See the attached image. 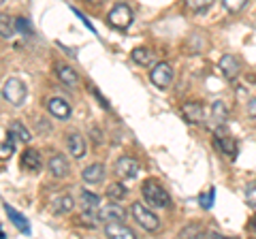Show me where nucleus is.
<instances>
[{
  "label": "nucleus",
  "instance_id": "nucleus-1",
  "mask_svg": "<svg viewBox=\"0 0 256 239\" xmlns=\"http://www.w3.org/2000/svg\"><path fill=\"white\" fill-rule=\"evenodd\" d=\"M141 194H143V198H146V203H148L150 207H156V210H169V207L173 205L169 192H166V190L160 186L156 180L143 182Z\"/></svg>",
  "mask_w": 256,
  "mask_h": 239
},
{
  "label": "nucleus",
  "instance_id": "nucleus-2",
  "mask_svg": "<svg viewBox=\"0 0 256 239\" xmlns=\"http://www.w3.org/2000/svg\"><path fill=\"white\" fill-rule=\"evenodd\" d=\"M2 98L9 102L11 107H22L28 98V88L18 77H9L2 84Z\"/></svg>",
  "mask_w": 256,
  "mask_h": 239
},
{
  "label": "nucleus",
  "instance_id": "nucleus-3",
  "mask_svg": "<svg viewBox=\"0 0 256 239\" xmlns=\"http://www.w3.org/2000/svg\"><path fill=\"white\" fill-rule=\"evenodd\" d=\"M130 214H132L134 222H137L141 228L150 230V233H154V230L160 228V220H158L156 214L152 212V207H150L148 203H141V201L132 203V205H130Z\"/></svg>",
  "mask_w": 256,
  "mask_h": 239
},
{
  "label": "nucleus",
  "instance_id": "nucleus-4",
  "mask_svg": "<svg viewBox=\"0 0 256 239\" xmlns=\"http://www.w3.org/2000/svg\"><path fill=\"white\" fill-rule=\"evenodd\" d=\"M132 22H134V13H132L130 6L124 4V2L116 4L107 15V24L116 30H128Z\"/></svg>",
  "mask_w": 256,
  "mask_h": 239
},
{
  "label": "nucleus",
  "instance_id": "nucleus-5",
  "mask_svg": "<svg viewBox=\"0 0 256 239\" xmlns=\"http://www.w3.org/2000/svg\"><path fill=\"white\" fill-rule=\"evenodd\" d=\"M150 82L156 88H160V90L169 88V84L173 82V68L169 62H158V64L150 70Z\"/></svg>",
  "mask_w": 256,
  "mask_h": 239
},
{
  "label": "nucleus",
  "instance_id": "nucleus-6",
  "mask_svg": "<svg viewBox=\"0 0 256 239\" xmlns=\"http://www.w3.org/2000/svg\"><path fill=\"white\" fill-rule=\"evenodd\" d=\"M79 207L84 212V218H98L100 196L90 192V190H82V194H79Z\"/></svg>",
  "mask_w": 256,
  "mask_h": 239
},
{
  "label": "nucleus",
  "instance_id": "nucleus-7",
  "mask_svg": "<svg viewBox=\"0 0 256 239\" xmlns=\"http://www.w3.org/2000/svg\"><path fill=\"white\" fill-rule=\"evenodd\" d=\"M139 169H141V164L137 162V158H132V156H122V158H118V162H116V173L122 180H134L139 175Z\"/></svg>",
  "mask_w": 256,
  "mask_h": 239
},
{
  "label": "nucleus",
  "instance_id": "nucleus-8",
  "mask_svg": "<svg viewBox=\"0 0 256 239\" xmlns=\"http://www.w3.org/2000/svg\"><path fill=\"white\" fill-rule=\"evenodd\" d=\"M218 66L222 70V75L228 79V82H235V79L239 77V73H242V64H239V58L237 56H230V54H224Z\"/></svg>",
  "mask_w": 256,
  "mask_h": 239
},
{
  "label": "nucleus",
  "instance_id": "nucleus-9",
  "mask_svg": "<svg viewBox=\"0 0 256 239\" xmlns=\"http://www.w3.org/2000/svg\"><path fill=\"white\" fill-rule=\"evenodd\" d=\"M214 146L218 148L220 152H224L226 156H230V158L237 156V141L230 137V134L224 132L222 128L216 130V134H214Z\"/></svg>",
  "mask_w": 256,
  "mask_h": 239
},
{
  "label": "nucleus",
  "instance_id": "nucleus-10",
  "mask_svg": "<svg viewBox=\"0 0 256 239\" xmlns=\"http://www.w3.org/2000/svg\"><path fill=\"white\" fill-rule=\"evenodd\" d=\"M47 109H50V114L54 118L62 120V122H66V120H70V116H73V109H70V105L64 98L60 96H54L47 100Z\"/></svg>",
  "mask_w": 256,
  "mask_h": 239
},
{
  "label": "nucleus",
  "instance_id": "nucleus-11",
  "mask_svg": "<svg viewBox=\"0 0 256 239\" xmlns=\"http://www.w3.org/2000/svg\"><path fill=\"white\" fill-rule=\"evenodd\" d=\"M105 175H107V169H105V164H100V162L88 164L82 171V178H84L86 184H102V182H105Z\"/></svg>",
  "mask_w": 256,
  "mask_h": 239
},
{
  "label": "nucleus",
  "instance_id": "nucleus-12",
  "mask_svg": "<svg viewBox=\"0 0 256 239\" xmlns=\"http://www.w3.org/2000/svg\"><path fill=\"white\" fill-rule=\"evenodd\" d=\"M124 216H126V212L118 203L100 205V210H98V220H102L105 224H107V222H122Z\"/></svg>",
  "mask_w": 256,
  "mask_h": 239
},
{
  "label": "nucleus",
  "instance_id": "nucleus-13",
  "mask_svg": "<svg viewBox=\"0 0 256 239\" xmlns=\"http://www.w3.org/2000/svg\"><path fill=\"white\" fill-rule=\"evenodd\" d=\"M47 166H50V173L54 175V178H58V180L66 178L68 171H70L68 160H66V158H64L62 154H54V156L50 158V162H47Z\"/></svg>",
  "mask_w": 256,
  "mask_h": 239
},
{
  "label": "nucleus",
  "instance_id": "nucleus-14",
  "mask_svg": "<svg viewBox=\"0 0 256 239\" xmlns=\"http://www.w3.org/2000/svg\"><path fill=\"white\" fill-rule=\"evenodd\" d=\"M182 116L186 118V122L198 124L203 120V107L196 100H186V102H182Z\"/></svg>",
  "mask_w": 256,
  "mask_h": 239
},
{
  "label": "nucleus",
  "instance_id": "nucleus-15",
  "mask_svg": "<svg viewBox=\"0 0 256 239\" xmlns=\"http://www.w3.org/2000/svg\"><path fill=\"white\" fill-rule=\"evenodd\" d=\"M105 233L107 237H116V239H134V230L130 226L122 224V222H107L105 224Z\"/></svg>",
  "mask_w": 256,
  "mask_h": 239
},
{
  "label": "nucleus",
  "instance_id": "nucleus-16",
  "mask_svg": "<svg viewBox=\"0 0 256 239\" xmlns=\"http://www.w3.org/2000/svg\"><path fill=\"white\" fill-rule=\"evenodd\" d=\"M66 148H68V152L73 154V158H77V160H82V158L86 156V141H84V137L79 132H68Z\"/></svg>",
  "mask_w": 256,
  "mask_h": 239
},
{
  "label": "nucleus",
  "instance_id": "nucleus-17",
  "mask_svg": "<svg viewBox=\"0 0 256 239\" xmlns=\"http://www.w3.org/2000/svg\"><path fill=\"white\" fill-rule=\"evenodd\" d=\"M2 207H4V214H6V216H9V220L13 222V226L18 228L20 233H24V235H30V224H28V220L24 218L18 210H13V207H11L9 203H4Z\"/></svg>",
  "mask_w": 256,
  "mask_h": 239
},
{
  "label": "nucleus",
  "instance_id": "nucleus-18",
  "mask_svg": "<svg viewBox=\"0 0 256 239\" xmlns=\"http://www.w3.org/2000/svg\"><path fill=\"white\" fill-rule=\"evenodd\" d=\"M22 166L24 169H28L32 173H36V171H41V166H43V160H41V154L36 152V150H32L28 148L26 152L22 154Z\"/></svg>",
  "mask_w": 256,
  "mask_h": 239
},
{
  "label": "nucleus",
  "instance_id": "nucleus-19",
  "mask_svg": "<svg viewBox=\"0 0 256 239\" xmlns=\"http://www.w3.org/2000/svg\"><path fill=\"white\" fill-rule=\"evenodd\" d=\"M228 120V107L224 100H216L214 107H212V124L216 126V128H222L224 124H226Z\"/></svg>",
  "mask_w": 256,
  "mask_h": 239
},
{
  "label": "nucleus",
  "instance_id": "nucleus-20",
  "mask_svg": "<svg viewBox=\"0 0 256 239\" xmlns=\"http://www.w3.org/2000/svg\"><path fill=\"white\" fill-rule=\"evenodd\" d=\"M56 73H58L60 77V82L64 86H68V88H75L79 84V75H77V70L73 66H66V64H58L56 66Z\"/></svg>",
  "mask_w": 256,
  "mask_h": 239
},
{
  "label": "nucleus",
  "instance_id": "nucleus-21",
  "mask_svg": "<svg viewBox=\"0 0 256 239\" xmlns=\"http://www.w3.org/2000/svg\"><path fill=\"white\" fill-rule=\"evenodd\" d=\"M75 210V198L70 194H62L54 201V214H58V216H64V214H70Z\"/></svg>",
  "mask_w": 256,
  "mask_h": 239
},
{
  "label": "nucleus",
  "instance_id": "nucleus-22",
  "mask_svg": "<svg viewBox=\"0 0 256 239\" xmlns=\"http://www.w3.org/2000/svg\"><path fill=\"white\" fill-rule=\"evenodd\" d=\"M107 196L111 198V201H124V198L128 196V186L120 184V182H111V184L107 186Z\"/></svg>",
  "mask_w": 256,
  "mask_h": 239
},
{
  "label": "nucleus",
  "instance_id": "nucleus-23",
  "mask_svg": "<svg viewBox=\"0 0 256 239\" xmlns=\"http://www.w3.org/2000/svg\"><path fill=\"white\" fill-rule=\"evenodd\" d=\"M130 60L139 66H148L152 62V52L148 50V47H134V50L130 52Z\"/></svg>",
  "mask_w": 256,
  "mask_h": 239
},
{
  "label": "nucleus",
  "instance_id": "nucleus-24",
  "mask_svg": "<svg viewBox=\"0 0 256 239\" xmlns=\"http://www.w3.org/2000/svg\"><path fill=\"white\" fill-rule=\"evenodd\" d=\"M15 134L9 130L6 132V137H4V141H2V150H0V158L2 160H6V158H11V154H13V150H15Z\"/></svg>",
  "mask_w": 256,
  "mask_h": 239
},
{
  "label": "nucleus",
  "instance_id": "nucleus-25",
  "mask_svg": "<svg viewBox=\"0 0 256 239\" xmlns=\"http://www.w3.org/2000/svg\"><path fill=\"white\" fill-rule=\"evenodd\" d=\"M9 130L15 134V137H18L20 141H24V143H28L30 139H32V134H30V130L26 128V126H24L22 122H13L11 126H9Z\"/></svg>",
  "mask_w": 256,
  "mask_h": 239
},
{
  "label": "nucleus",
  "instance_id": "nucleus-26",
  "mask_svg": "<svg viewBox=\"0 0 256 239\" xmlns=\"http://www.w3.org/2000/svg\"><path fill=\"white\" fill-rule=\"evenodd\" d=\"M214 198H216V188L210 186V188H205L201 194H198V203H201L203 210H212L214 207Z\"/></svg>",
  "mask_w": 256,
  "mask_h": 239
},
{
  "label": "nucleus",
  "instance_id": "nucleus-27",
  "mask_svg": "<svg viewBox=\"0 0 256 239\" xmlns=\"http://www.w3.org/2000/svg\"><path fill=\"white\" fill-rule=\"evenodd\" d=\"M214 4V0H186V6L194 13H205Z\"/></svg>",
  "mask_w": 256,
  "mask_h": 239
},
{
  "label": "nucleus",
  "instance_id": "nucleus-28",
  "mask_svg": "<svg viewBox=\"0 0 256 239\" xmlns=\"http://www.w3.org/2000/svg\"><path fill=\"white\" fill-rule=\"evenodd\" d=\"M248 0H222V4H224V9H226L228 13H239L246 6Z\"/></svg>",
  "mask_w": 256,
  "mask_h": 239
},
{
  "label": "nucleus",
  "instance_id": "nucleus-29",
  "mask_svg": "<svg viewBox=\"0 0 256 239\" xmlns=\"http://www.w3.org/2000/svg\"><path fill=\"white\" fill-rule=\"evenodd\" d=\"M246 201H248V205L256 207V180H252L250 184L246 186Z\"/></svg>",
  "mask_w": 256,
  "mask_h": 239
},
{
  "label": "nucleus",
  "instance_id": "nucleus-30",
  "mask_svg": "<svg viewBox=\"0 0 256 239\" xmlns=\"http://www.w3.org/2000/svg\"><path fill=\"white\" fill-rule=\"evenodd\" d=\"M15 30H18V32H22V34H32L30 24L24 20V18H18V20H15Z\"/></svg>",
  "mask_w": 256,
  "mask_h": 239
},
{
  "label": "nucleus",
  "instance_id": "nucleus-31",
  "mask_svg": "<svg viewBox=\"0 0 256 239\" xmlns=\"http://www.w3.org/2000/svg\"><path fill=\"white\" fill-rule=\"evenodd\" d=\"M2 38H9V36H13V28H11V24H9V18L6 15H2Z\"/></svg>",
  "mask_w": 256,
  "mask_h": 239
},
{
  "label": "nucleus",
  "instance_id": "nucleus-32",
  "mask_svg": "<svg viewBox=\"0 0 256 239\" xmlns=\"http://www.w3.org/2000/svg\"><path fill=\"white\" fill-rule=\"evenodd\" d=\"M73 13H75V15H77V18H79V20H82V22L86 24V28H88V30H92V32H96V30H94V26H92V24H90V22H88V20H86V15H84L82 11H77V9H75V6H73Z\"/></svg>",
  "mask_w": 256,
  "mask_h": 239
},
{
  "label": "nucleus",
  "instance_id": "nucleus-33",
  "mask_svg": "<svg viewBox=\"0 0 256 239\" xmlns=\"http://www.w3.org/2000/svg\"><path fill=\"white\" fill-rule=\"evenodd\" d=\"M248 116H250L252 120H256V98H252L250 102H248Z\"/></svg>",
  "mask_w": 256,
  "mask_h": 239
},
{
  "label": "nucleus",
  "instance_id": "nucleus-34",
  "mask_svg": "<svg viewBox=\"0 0 256 239\" xmlns=\"http://www.w3.org/2000/svg\"><path fill=\"white\" fill-rule=\"evenodd\" d=\"M88 2H90V4H94V6H98V4H102V2H105V0H88Z\"/></svg>",
  "mask_w": 256,
  "mask_h": 239
},
{
  "label": "nucleus",
  "instance_id": "nucleus-35",
  "mask_svg": "<svg viewBox=\"0 0 256 239\" xmlns=\"http://www.w3.org/2000/svg\"><path fill=\"white\" fill-rule=\"evenodd\" d=\"M250 226H252V230H254V233H256V216L252 218V222H250Z\"/></svg>",
  "mask_w": 256,
  "mask_h": 239
},
{
  "label": "nucleus",
  "instance_id": "nucleus-36",
  "mask_svg": "<svg viewBox=\"0 0 256 239\" xmlns=\"http://www.w3.org/2000/svg\"><path fill=\"white\" fill-rule=\"evenodd\" d=\"M0 2H2V4H4V2H6V0H0Z\"/></svg>",
  "mask_w": 256,
  "mask_h": 239
}]
</instances>
